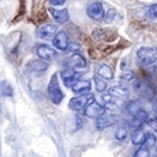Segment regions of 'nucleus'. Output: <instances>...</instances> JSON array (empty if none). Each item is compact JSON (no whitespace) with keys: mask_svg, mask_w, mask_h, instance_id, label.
I'll return each mask as SVG.
<instances>
[{"mask_svg":"<svg viewBox=\"0 0 157 157\" xmlns=\"http://www.w3.org/2000/svg\"><path fill=\"white\" fill-rule=\"evenodd\" d=\"M134 157H150V148L147 145H141L140 148L134 153Z\"/></svg>","mask_w":157,"mask_h":157,"instance_id":"obj_23","label":"nucleus"},{"mask_svg":"<svg viewBox=\"0 0 157 157\" xmlns=\"http://www.w3.org/2000/svg\"><path fill=\"white\" fill-rule=\"evenodd\" d=\"M156 144V136L154 135L153 133H147V137H146V141H145V145H147L149 148H152L154 147Z\"/></svg>","mask_w":157,"mask_h":157,"instance_id":"obj_26","label":"nucleus"},{"mask_svg":"<svg viewBox=\"0 0 157 157\" xmlns=\"http://www.w3.org/2000/svg\"><path fill=\"white\" fill-rule=\"evenodd\" d=\"M72 91L75 94H86L91 90V83L88 80H78L72 86Z\"/></svg>","mask_w":157,"mask_h":157,"instance_id":"obj_14","label":"nucleus"},{"mask_svg":"<svg viewBox=\"0 0 157 157\" xmlns=\"http://www.w3.org/2000/svg\"><path fill=\"white\" fill-rule=\"evenodd\" d=\"M152 107H153V111L154 113L157 115V98H155V100L153 101V104H152Z\"/></svg>","mask_w":157,"mask_h":157,"instance_id":"obj_32","label":"nucleus"},{"mask_svg":"<svg viewBox=\"0 0 157 157\" xmlns=\"http://www.w3.org/2000/svg\"><path fill=\"white\" fill-rule=\"evenodd\" d=\"M109 93L112 95H114L117 98H127L129 95V88L126 85L124 84H120L113 86L109 89Z\"/></svg>","mask_w":157,"mask_h":157,"instance_id":"obj_16","label":"nucleus"},{"mask_svg":"<svg viewBox=\"0 0 157 157\" xmlns=\"http://www.w3.org/2000/svg\"><path fill=\"white\" fill-rule=\"evenodd\" d=\"M58 33L57 24H44L37 29V36L41 39H50Z\"/></svg>","mask_w":157,"mask_h":157,"instance_id":"obj_10","label":"nucleus"},{"mask_svg":"<svg viewBox=\"0 0 157 157\" xmlns=\"http://www.w3.org/2000/svg\"><path fill=\"white\" fill-rule=\"evenodd\" d=\"M127 135H128V131L125 127L118 128L115 132V138L117 139V140H121V141L125 140V139L127 138Z\"/></svg>","mask_w":157,"mask_h":157,"instance_id":"obj_24","label":"nucleus"},{"mask_svg":"<svg viewBox=\"0 0 157 157\" xmlns=\"http://www.w3.org/2000/svg\"><path fill=\"white\" fill-rule=\"evenodd\" d=\"M148 117H149L148 112H147L146 110H144V109H141L137 114L132 116V118H131L130 121H129V126L132 128H135V129L140 128L141 126H143V124L148 121Z\"/></svg>","mask_w":157,"mask_h":157,"instance_id":"obj_13","label":"nucleus"},{"mask_svg":"<svg viewBox=\"0 0 157 157\" xmlns=\"http://www.w3.org/2000/svg\"><path fill=\"white\" fill-rule=\"evenodd\" d=\"M67 65L68 68H84L87 66V61L81 54L75 52L69 57V59L67 60Z\"/></svg>","mask_w":157,"mask_h":157,"instance_id":"obj_12","label":"nucleus"},{"mask_svg":"<svg viewBox=\"0 0 157 157\" xmlns=\"http://www.w3.org/2000/svg\"><path fill=\"white\" fill-rule=\"evenodd\" d=\"M98 75H101V77L103 78H105V80H112L113 77H114L112 68L107 64L101 65L98 69Z\"/></svg>","mask_w":157,"mask_h":157,"instance_id":"obj_19","label":"nucleus"},{"mask_svg":"<svg viewBox=\"0 0 157 157\" xmlns=\"http://www.w3.org/2000/svg\"><path fill=\"white\" fill-rule=\"evenodd\" d=\"M47 93L50 102L55 105H60L64 98V93L60 87L59 78H58V73H54L50 78V81L47 86Z\"/></svg>","mask_w":157,"mask_h":157,"instance_id":"obj_1","label":"nucleus"},{"mask_svg":"<svg viewBox=\"0 0 157 157\" xmlns=\"http://www.w3.org/2000/svg\"><path fill=\"white\" fill-rule=\"evenodd\" d=\"M29 68L34 72H43L48 68V63L43 60H34L29 63Z\"/></svg>","mask_w":157,"mask_h":157,"instance_id":"obj_18","label":"nucleus"},{"mask_svg":"<svg viewBox=\"0 0 157 157\" xmlns=\"http://www.w3.org/2000/svg\"><path fill=\"white\" fill-rule=\"evenodd\" d=\"M52 45L55 48L61 50V52H66L69 46L68 36L65 30H59L57 35L52 38Z\"/></svg>","mask_w":157,"mask_h":157,"instance_id":"obj_6","label":"nucleus"},{"mask_svg":"<svg viewBox=\"0 0 157 157\" xmlns=\"http://www.w3.org/2000/svg\"><path fill=\"white\" fill-rule=\"evenodd\" d=\"M116 121H117V116L116 115L104 113L103 115H101L100 117L97 118V124L95 125H97L98 130L103 131L116 124Z\"/></svg>","mask_w":157,"mask_h":157,"instance_id":"obj_9","label":"nucleus"},{"mask_svg":"<svg viewBox=\"0 0 157 157\" xmlns=\"http://www.w3.org/2000/svg\"><path fill=\"white\" fill-rule=\"evenodd\" d=\"M37 55L43 61H54L57 59V52L46 44H41L37 47Z\"/></svg>","mask_w":157,"mask_h":157,"instance_id":"obj_7","label":"nucleus"},{"mask_svg":"<svg viewBox=\"0 0 157 157\" xmlns=\"http://www.w3.org/2000/svg\"><path fill=\"white\" fill-rule=\"evenodd\" d=\"M87 15L89 18L95 21H100L105 18V12H104V7L103 4L98 1L92 2L90 3L87 7Z\"/></svg>","mask_w":157,"mask_h":157,"instance_id":"obj_5","label":"nucleus"},{"mask_svg":"<svg viewBox=\"0 0 157 157\" xmlns=\"http://www.w3.org/2000/svg\"><path fill=\"white\" fill-rule=\"evenodd\" d=\"M75 130H78V129L82 127V125H83L82 118H81L80 116H77V117L75 118Z\"/></svg>","mask_w":157,"mask_h":157,"instance_id":"obj_30","label":"nucleus"},{"mask_svg":"<svg viewBox=\"0 0 157 157\" xmlns=\"http://www.w3.org/2000/svg\"><path fill=\"white\" fill-rule=\"evenodd\" d=\"M146 15L149 19H152V20L157 19V3L152 4V6L148 9Z\"/></svg>","mask_w":157,"mask_h":157,"instance_id":"obj_25","label":"nucleus"},{"mask_svg":"<svg viewBox=\"0 0 157 157\" xmlns=\"http://www.w3.org/2000/svg\"><path fill=\"white\" fill-rule=\"evenodd\" d=\"M48 12L50 13L52 18L55 19V21L60 24L66 23L68 20H69V12H68L67 9L57 10L55 7H49Z\"/></svg>","mask_w":157,"mask_h":157,"instance_id":"obj_11","label":"nucleus"},{"mask_svg":"<svg viewBox=\"0 0 157 157\" xmlns=\"http://www.w3.org/2000/svg\"><path fill=\"white\" fill-rule=\"evenodd\" d=\"M1 94L4 98H12L14 95V90L13 87L10 85L9 82L6 81H2L1 82Z\"/></svg>","mask_w":157,"mask_h":157,"instance_id":"obj_22","label":"nucleus"},{"mask_svg":"<svg viewBox=\"0 0 157 157\" xmlns=\"http://www.w3.org/2000/svg\"><path fill=\"white\" fill-rule=\"evenodd\" d=\"M147 137V132L144 128H137L134 130V132L131 135V143L134 146H141L145 144Z\"/></svg>","mask_w":157,"mask_h":157,"instance_id":"obj_15","label":"nucleus"},{"mask_svg":"<svg viewBox=\"0 0 157 157\" xmlns=\"http://www.w3.org/2000/svg\"><path fill=\"white\" fill-rule=\"evenodd\" d=\"M93 81H94L95 88L98 92H105L107 89V82H105V78H103L101 75H98V73L93 75Z\"/></svg>","mask_w":157,"mask_h":157,"instance_id":"obj_20","label":"nucleus"},{"mask_svg":"<svg viewBox=\"0 0 157 157\" xmlns=\"http://www.w3.org/2000/svg\"><path fill=\"white\" fill-rule=\"evenodd\" d=\"M134 78H135V75H134V72L131 71V70L123 72L121 75V80L124 81V82H130V81L134 80Z\"/></svg>","mask_w":157,"mask_h":157,"instance_id":"obj_27","label":"nucleus"},{"mask_svg":"<svg viewBox=\"0 0 157 157\" xmlns=\"http://www.w3.org/2000/svg\"><path fill=\"white\" fill-rule=\"evenodd\" d=\"M147 124L149 125L152 130L157 132V117L155 116H151V117H148V121H147Z\"/></svg>","mask_w":157,"mask_h":157,"instance_id":"obj_28","label":"nucleus"},{"mask_svg":"<svg viewBox=\"0 0 157 157\" xmlns=\"http://www.w3.org/2000/svg\"><path fill=\"white\" fill-rule=\"evenodd\" d=\"M48 1L50 4H52V6H63L66 0H48Z\"/></svg>","mask_w":157,"mask_h":157,"instance_id":"obj_31","label":"nucleus"},{"mask_svg":"<svg viewBox=\"0 0 157 157\" xmlns=\"http://www.w3.org/2000/svg\"><path fill=\"white\" fill-rule=\"evenodd\" d=\"M116 15H117V13L115 12V10H109L107 15H106L105 18H104V20H105L106 22H110L115 18Z\"/></svg>","mask_w":157,"mask_h":157,"instance_id":"obj_29","label":"nucleus"},{"mask_svg":"<svg viewBox=\"0 0 157 157\" xmlns=\"http://www.w3.org/2000/svg\"><path fill=\"white\" fill-rule=\"evenodd\" d=\"M102 102L104 103V106L107 108H111V107H116V100L117 98L114 97V95L110 94V93H107V94H103L102 97Z\"/></svg>","mask_w":157,"mask_h":157,"instance_id":"obj_21","label":"nucleus"},{"mask_svg":"<svg viewBox=\"0 0 157 157\" xmlns=\"http://www.w3.org/2000/svg\"><path fill=\"white\" fill-rule=\"evenodd\" d=\"M83 75V72H78L73 68H66L61 71V78H62L64 85L68 88H72V86L80 80Z\"/></svg>","mask_w":157,"mask_h":157,"instance_id":"obj_4","label":"nucleus"},{"mask_svg":"<svg viewBox=\"0 0 157 157\" xmlns=\"http://www.w3.org/2000/svg\"><path fill=\"white\" fill-rule=\"evenodd\" d=\"M141 110V104L139 100H132L129 101L128 104L125 107V111L127 114L130 116H134L135 114H137L139 111Z\"/></svg>","mask_w":157,"mask_h":157,"instance_id":"obj_17","label":"nucleus"},{"mask_svg":"<svg viewBox=\"0 0 157 157\" xmlns=\"http://www.w3.org/2000/svg\"><path fill=\"white\" fill-rule=\"evenodd\" d=\"M94 100V94L92 93H86V94H81L77 98H72L68 103V107L73 111H81L83 109H86L90 103Z\"/></svg>","mask_w":157,"mask_h":157,"instance_id":"obj_3","label":"nucleus"},{"mask_svg":"<svg viewBox=\"0 0 157 157\" xmlns=\"http://www.w3.org/2000/svg\"><path fill=\"white\" fill-rule=\"evenodd\" d=\"M136 55L140 64L145 66L152 65L157 61V47H140Z\"/></svg>","mask_w":157,"mask_h":157,"instance_id":"obj_2","label":"nucleus"},{"mask_svg":"<svg viewBox=\"0 0 157 157\" xmlns=\"http://www.w3.org/2000/svg\"><path fill=\"white\" fill-rule=\"evenodd\" d=\"M106 111L105 106L100 105L98 103L93 101L86 107L84 110V114L89 118H98L101 115H103Z\"/></svg>","mask_w":157,"mask_h":157,"instance_id":"obj_8","label":"nucleus"}]
</instances>
